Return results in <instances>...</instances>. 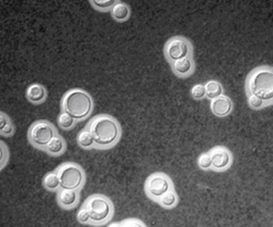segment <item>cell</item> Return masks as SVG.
Returning <instances> with one entry per match:
<instances>
[{
    "label": "cell",
    "mask_w": 273,
    "mask_h": 227,
    "mask_svg": "<svg viewBox=\"0 0 273 227\" xmlns=\"http://www.w3.org/2000/svg\"><path fill=\"white\" fill-rule=\"evenodd\" d=\"M88 129L95 140V148H112L121 138V125L107 115H99L88 123Z\"/></svg>",
    "instance_id": "cell-1"
},
{
    "label": "cell",
    "mask_w": 273,
    "mask_h": 227,
    "mask_svg": "<svg viewBox=\"0 0 273 227\" xmlns=\"http://www.w3.org/2000/svg\"><path fill=\"white\" fill-rule=\"evenodd\" d=\"M61 108L62 111L70 114L75 120H84L92 112V98L88 92L82 89H71L62 98Z\"/></svg>",
    "instance_id": "cell-2"
},
{
    "label": "cell",
    "mask_w": 273,
    "mask_h": 227,
    "mask_svg": "<svg viewBox=\"0 0 273 227\" xmlns=\"http://www.w3.org/2000/svg\"><path fill=\"white\" fill-rule=\"evenodd\" d=\"M246 89L249 95H253L266 103L271 104L273 98V73L271 68L258 67L248 77Z\"/></svg>",
    "instance_id": "cell-3"
},
{
    "label": "cell",
    "mask_w": 273,
    "mask_h": 227,
    "mask_svg": "<svg viewBox=\"0 0 273 227\" xmlns=\"http://www.w3.org/2000/svg\"><path fill=\"white\" fill-rule=\"evenodd\" d=\"M90 215L91 225H103L112 219L114 207L112 201L103 195H93L85 202Z\"/></svg>",
    "instance_id": "cell-4"
},
{
    "label": "cell",
    "mask_w": 273,
    "mask_h": 227,
    "mask_svg": "<svg viewBox=\"0 0 273 227\" xmlns=\"http://www.w3.org/2000/svg\"><path fill=\"white\" fill-rule=\"evenodd\" d=\"M57 173L61 180V188L80 190L85 184L86 176L82 167L75 163H65L59 167Z\"/></svg>",
    "instance_id": "cell-5"
},
{
    "label": "cell",
    "mask_w": 273,
    "mask_h": 227,
    "mask_svg": "<svg viewBox=\"0 0 273 227\" xmlns=\"http://www.w3.org/2000/svg\"><path fill=\"white\" fill-rule=\"evenodd\" d=\"M58 134L55 126L46 120H37L30 125L28 132L29 143L34 147L43 150Z\"/></svg>",
    "instance_id": "cell-6"
},
{
    "label": "cell",
    "mask_w": 273,
    "mask_h": 227,
    "mask_svg": "<svg viewBox=\"0 0 273 227\" xmlns=\"http://www.w3.org/2000/svg\"><path fill=\"white\" fill-rule=\"evenodd\" d=\"M164 53L167 60L172 64L187 56H192V45L185 37L177 36L168 40Z\"/></svg>",
    "instance_id": "cell-7"
},
{
    "label": "cell",
    "mask_w": 273,
    "mask_h": 227,
    "mask_svg": "<svg viewBox=\"0 0 273 227\" xmlns=\"http://www.w3.org/2000/svg\"><path fill=\"white\" fill-rule=\"evenodd\" d=\"M173 188L171 178L163 173H154L145 183V192L150 199L157 202L161 195Z\"/></svg>",
    "instance_id": "cell-8"
},
{
    "label": "cell",
    "mask_w": 273,
    "mask_h": 227,
    "mask_svg": "<svg viewBox=\"0 0 273 227\" xmlns=\"http://www.w3.org/2000/svg\"><path fill=\"white\" fill-rule=\"evenodd\" d=\"M211 158L212 162L213 170L216 171H223L226 170L231 166L232 161V154L225 147L223 146H217L210 150L208 152Z\"/></svg>",
    "instance_id": "cell-9"
},
{
    "label": "cell",
    "mask_w": 273,
    "mask_h": 227,
    "mask_svg": "<svg viewBox=\"0 0 273 227\" xmlns=\"http://www.w3.org/2000/svg\"><path fill=\"white\" fill-rule=\"evenodd\" d=\"M57 201L60 206L66 210L74 208L79 204V190H68L60 188L58 191Z\"/></svg>",
    "instance_id": "cell-10"
},
{
    "label": "cell",
    "mask_w": 273,
    "mask_h": 227,
    "mask_svg": "<svg viewBox=\"0 0 273 227\" xmlns=\"http://www.w3.org/2000/svg\"><path fill=\"white\" fill-rule=\"evenodd\" d=\"M172 67L174 74L180 78L185 79L194 72V60L192 56H187L172 63Z\"/></svg>",
    "instance_id": "cell-11"
},
{
    "label": "cell",
    "mask_w": 273,
    "mask_h": 227,
    "mask_svg": "<svg viewBox=\"0 0 273 227\" xmlns=\"http://www.w3.org/2000/svg\"><path fill=\"white\" fill-rule=\"evenodd\" d=\"M210 107H211V111L215 116L224 117V116H227L232 112L233 104L231 98L222 95L221 97L211 100Z\"/></svg>",
    "instance_id": "cell-12"
},
{
    "label": "cell",
    "mask_w": 273,
    "mask_h": 227,
    "mask_svg": "<svg viewBox=\"0 0 273 227\" xmlns=\"http://www.w3.org/2000/svg\"><path fill=\"white\" fill-rule=\"evenodd\" d=\"M26 97L28 101L35 105L42 104L46 100V90L40 84H32L26 91Z\"/></svg>",
    "instance_id": "cell-13"
},
{
    "label": "cell",
    "mask_w": 273,
    "mask_h": 227,
    "mask_svg": "<svg viewBox=\"0 0 273 227\" xmlns=\"http://www.w3.org/2000/svg\"><path fill=\"white\" fill-rule=\"evenodd\" d=\"M44 151L52 157L61 156L66 151V141L61 135L57 134L47 144Z\"/></svg>",
    "instance_id": "cell-14"
},
{
    "label": "cell",
    "mask_w": 273,
    "mask_h": 227,
    "mask_svg": "<svg viewBox=\"0 0 273 227\" xmlns=\"http://www.w3.org/2000/svg\"><path fill=\"white\" fill-rule=\"evenodd\" d=\"M111 12H112V18L118 22H124L130 19V7L120 0H117L116 4L113 6Z\"/></svg>",
    "instance_id": "cell-15"
},
{
    "label": "cell",
    "mask_w": 273,
    "mask_h": 227,
    "mask_svg": "<svg viewBox=\"0 0 273 227\" xmlns=\"http://www.w3.org/2000/svg\"><path fill=\"white\" fill-rule=\"evenodd\" d=\"M42 185L46 190L58 192L61 188V180L57 171L49 172L45 175L42 180Z\"/></svg>",
    "instance_id": "cell-16"
},
{
    "label": "cell",
    "mask_w": 273,
    "mask_h": 227,
    "mask_svg": "<svg viewBox=\"0 0 273 227\" xmlns=\"http://www.w3.org/2000/svg\"><path fill=\"white\" fill-rule=\"evenodd\" d=\"M205 87V92H206V97L213 100L215 98L221 97L223 93V88L222 84L215 80H209L207 83L204 85Z\"/></svg>",
    "instance_id": "cell-17"
},
{
    "label": "cell",
    "mask_w": 273,
    "mask_h": 227,
    "mask_svg": "<svg viewBox=\"0 0 273 227\" xmlns=\"http://www.w3.org/2000/svg\"><path fill=\"white\" fill-rule=\"evenodd\" d=\"M77 141L79 146L82 148L90 149L95 147V140L88 127H86L85 129L81 130L79 132Z\"/></svg>",
    "instance_id": "cell-18"
},
{
    "label": "cell",
    "mask_w": 273,
    "mask_h": 227,
    "mask_svg": "<svg viewBox=\"0 0 273 227\" xmlns=\"http://www.w3.org/2000/svg\"><path fill=\"white\" fill-rule=\"evenodd\" d=\"M178 201H179L178 195L174 189L172 188L171 190L166 192L164 195H161L160 198L157 201V203L163 207L170 209L175 207L176 204H178Z\"/></svg>",
    "instance_id": "cell-19"
},
{
    "label": "cell",
    "mask_w": 273,
    "mask_h": 227,
    "mask_svg": "<svg viewBox=\"0 0 273 227\" xmlns=\"http://www.w3.org/2000/svg\"><path fill=\"white\" fill-rule=\"evenodd\" d=\"M75 122L76 120L74 118L65 111H61L60 116L58 117V124L62 129H71L74 126Z\"/></svg>",
    "instance_id": "cell-20"
},
{
    "label": "cell",
    "mask_w": 273,
    "mask_h": 227,
    "mask_svg": "<svg viewBox=\"0 0 273 227\" xmlns=\"http://www.w3.org/2000/svg\"><path fill=\"white\" fill-rule=\"evenodd\" d=\"M90 4L95 10L99 11H111L113 6L116 4L117 0H90Z\"/></svg>",
    "instance_id": "cell-21"
},
{
    "label": "cell",
    "mask_w": 273,
    "mask_h": 227,
    "mask_svg": "<svg viewBox=\"0 0 273 227\" xmlns=\"http://www.w3.org/2000/svg\"><path fill=\"white\" fill-rule=\"evenodd\" d=\"M198 166L202 170H208L211 169L212 162L209 153L201 154L198 158Z\"/></svg>",
    "instance_id": "cell-22"
},
{
    "label": "cell",
    "mask_w": 273,
    "mask_h": 227,
    "mask_svg": "<svg viewBox=\"0 0 273 227\" xmlns=\"http://www.w3.org/2000/svg\"><path fill=\"white\" fill-rule=\"evenodd\" d=\"M190 94L192 96V98L197 100L202 99L206 97V92H205V87L202 84H197L195 85L193 88H191Z\"/></svg>",
    "instance_id": "cell-23"
},
{
    "label": "cell",
    "mask_w": 273,
    "mask_h": 227,
    "mask_svg": "<svg viewBox=\"0 0 273 227\" xmlns=\"http://www.w3.org/2000/svg\"><path fill=\"white\" fill-rule=\"evenodd\" d=\"M248 102L251 108L253 109H260L262 107L268 106V103L265 102L263 100H261L260 98L255 97L253 95H249V98H248Z\"/></svg>",
    "instance_id": "cell-24"
},
{
    "label": "cell",
    "mask_w": 273,
    "mask_h": 227,
    "mask_svg": "<svg viewBox=\"0 0 273 227\" xmlns=\"http://www.w3.org/2000/svg\"><path fill=\"white\" fill-rule=\"evenodd\" d=\"M77 219L79 222L86 224V223H90V215L88 213V210L84 204L83 206L80 208L79 213L77 214Z\"/></svg>",
    "instance_id": "cell-25"
},
{
    "label": "cell",
    "mask_w": 273,
    "mask_h": 227,
    "mask_svg": "<svg viewBox=\"0 0 273 227\" xmlns=\"http://www.w3.org/2000/svg\"><path fill=\"white\" fill-rule=\"evenodd\" d=\"M9 150H8V146L4 144L3 141H1V158H0V160H1V170L4 168L7 163L9 161Z\"/></svg>",
    "instance_id": "cell-26"
},
{
    "label": "cell",
    "mask_w": 273,
    "mask_h": 227,
    "mask_svg": "<svg viewBox=\"0 0 273 227\" xmlns=\"http://www.w3.org/2000/svg\"><path fill=\"white\" fill-rule=\"evenodd\" d=\"M15 133L14 125L12 124V122L10 121V123L8 125H6L4 128L0 129V134L2 136H5V137H10L12 136Z\"/></svg>",
    "instance_id": "cell-27"
},
{
    "label": "cell",
    "mask_w": 273,
    "mask_h": 227,
    "mask_svg": "<svg viewBox=\"0 0 273 227\" xmlns=\"http://www.w3.org/2000/svg\"><path fill=\"white\" fill-rule=\"evenodd\" d=\"M120 226H146V224L136 219H130L126 220L125 222L120 223Z\"/></svg>",
    "instance_id": "cell-28"
},
{
    "label": "cell",
    "mask_w": 273,
    "mask_h": 227,
    "mask_svg": "<svg viewBox=\"0 0 273 227\" xmlns=\"http://www.w3.org/2000/svg\"><path fill=\"white\" fill-rule=\"evenodd\" d=\"M10 121L11 120H10L8 115H6L4 112H1L0 113V129L4 128L6 125L10 123Z\"/></svg>",
    "instance_id": "cell-29"
}]
</instances>
